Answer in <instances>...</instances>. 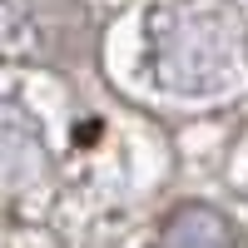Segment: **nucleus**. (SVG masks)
I'll return each mask as SVG.
<instances>
[{
  "instance_id": "f257e3e1",
  "label": "nucleus",
  "mask_w": 248,
  "mask_h": 248,
  "mask_svg": "<svg viewBox=\"0 0 248 248\" xmlns=\"http://www.w3.org/2000/svg\"><path fill=\"white\" fill-rule=\"evenodd\" d=\"M248 55L243 20L218 0L179 5L159 30V75L179 90H218Z\"/></svg>"
},
{
  "instance_id": "f03ea898",
  "label": "nucleus",
  "mask_w": 248,
  "mask_h": 248,
  "mask_svg": "<svg viewBox=\"0 0 248 248\" xmlns=\"http://www.w3.org/2000/svg\"><path fill=\"white\" fill-rule=\"evenodd\" d=\"M164 248H233V229L214 209H179L169 218Z\"/></svg>"
}]
</instances>
